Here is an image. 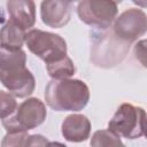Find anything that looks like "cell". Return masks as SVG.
Masks as SVG:
<instances>
[{"label":"cell","mask_w":147,"mask_h":147,"mask_svg":"<svg viewBox=\"0 0 147 147\" xmlns=\"http://www.w3.org/2000/svg\"><path fill=\"white\" fill-rule=\"evenodd\" d=\"M44 96L55 111H79L90 101V88L80 79L52 78L46 85Z\"/></svg>","instance_id":"obj_1"},{"label":"cell","mask_w":147,"mask_h":147,"mask_svg":"<svg viewBox=\"0 0 147 147\" xmlns=\"http://www.w3.org/2000/svg\"><path fill=\"white\" fill-rule=\"evenodd\" d=\"M130 51V42L119 38L113 29H99L91 33V61L100 68L119 64Z\"/></svg>","instance_id":"obj_2"},{"label":"cell","mask_w":147,"mask_h":147,"mask_svg":"<svg viewBox=\"0 0 147 147\" xmlns=\"http://www.w3.org/2000/svg\"><path fill=\"white\" fill-rule=\"evenodd\" d=\"M25 45L29 51L42 60L45 63H51L67 55V42L56 33L31 29L26 32Z\"/></svg>","instance_id":"obj_3"},{"label":"cell","mask_w":147,"mask_h":147,"mask_svg":"<svg viewBox=\"0 0 147 147\" xmlns=\"http://www.w3.org/2000/svg\"><path fill=\"white\" fill-rule=\"evenodd\" d=\"M46 116L47 110L45 103L37 98H30L20 103L14 114L2 118L1 124L7 132L29 131L41 125Z\"/></svg>","instance_id":"obj_4"},{"label":"cell","mask_w":147,"mask_h":147,"mask_svg":"<svg viewBox=\"0 0 147 147\" xmlns=\"http://www.w3.org/2000/svg\"><path fill=\"white\" fill-rule=\"evenodd\" d=\"M146 111L132 103H122L108 123V129L121 138L137 139L144 136Z\"/></svg>","instance_id":"obj_5"},{"label":"cell","mask_w":147,"mask_h":147,"mask_svg":"<svg viewBox=\"0 0 147 147\" xmlns=\"http://www.w3.org/2000/svg\"><path fill=\"white\" fill-rule=\"evenodd\" d=\"M117 3L113 0H82L77 6L79 20L96 29H108L117 17Z\"/></svg>","instance_id":"obj_6"},{"label":"cell","mask_w":147,"mask_h":147,"mask_svg":"<svg viewBox=\"0 0 147 147\" xmlns=\"http://www.w3.org/2000/svg\"><path fill=\"white\" fill-rule=\"evenodd\" d=\"M0 80L5 88L16 98H26L36 88V79L25 64L0 67Z\"/></svg>","instance_id":"obj_7"},{"label":"cell","mask_w":147,"mask_h":147,"mask_svg":"<svg viewBox=\"0 0 147 147\" xmlns=\"http://www.w3.org/2000/svg\"><path fill=\"white\" fill-rule=\"evenodd\" d=\"M113 30L119 38L132 44L147 32V15L138 8L125 9L116 17Z\"/></svg>","instance_id":"obj_8"},{"label":"cell","mask_w":147,"mask_h":147,"mask_svg":"<svg viewBox=\"0 0 147 147\" xmlns=\"http://www.w3.org/2000/svg\"><path fill=\"white\" fill-rule=\"evenodd\" d=\"M72 13L71 0H42L40 5V17L45 25L60 29L65 26Z\"/></svg>","instance_id":"obj_9"},{"label":"cell","mask_w":147,"mask_h":147,"mask_svg":"<svg viewBox=\"0 0 147 147\" xmlns=\"http://www.w3.org/2000/svg\"><path fill=\"white\" fill-rule=\"evenodd\" d=\"M61 132L65 140L71 142H82L90 138L91 122L82 114H71L67 116L61 125Z\"/></svg>","instance_id":"obj_10"},{"label":"cell","mask_w":147,"mask_h":147,"mask_svg":"<svg viewBox=\"0 0 147 147\" xmlns=\"http://www.w3.org/2000/svg\"><path fill=\"white\" fill-rule=\"evenodd\" d=\"M7 10L10 20L25 30L36 23V3L33 0H8Z\"/></svg>","instance_id":"obj_11"},{"label":"cell","mask_w":147,"mask_h":147,"mask_svg":"<svg viewBox=\"0 0 147 147\" xmlns=\"http://www.w3.org/2000/svg\"><path fill=\"white\" fill-rule=\"evenodd\" d=\"M26 31L17 23L11 21L10 18L2 25L0 39H1V48L15 51L21 49L23 44L25 42Z\"/></svg>","instance_id":"obj_12"},{"label":"cell","mask_w":147,"mask_h":147,"mask_svg":"<svg viewBox=\"0 0 147 147\" xmlns=\"http://www.w3.org/2000/svg\"><path fill=\"white\" fill-rule=\"evenodd\" d=\"M46 70L48 75L54 79H64L70 78L76 72V67L72 60L65 55L64 57L56 60L51 63H46Z\"/></svg>","instance_id":"obj_13"},{"label":"cell","mask_w":147,"mask_h":147,"mask_svg":"<svg viewBox=\"0 0 147 147\" xmlns=\"http://www.w3.org/2000/svg\"><path fill=\"white\" fill-rule=\"evenodd\" d=\"M93 147H109V146H123L124 144L121 140V137L117 136L111 130H98L93 133L91 141Z\"/></svg>","instance_id":"obj_14"},{"label":"cell","mask_w":147,"mask_h":147,"mask_svg":"<svg viewBox=\"0 0 147 147\" xmlns=\"http://www.w3.org/2000/svg\"><path fill=\"white\" fill-rule=\"evenodd\" d=\"M0 103H1V119L14 114L18 107L15 100V95L5 91L0 92Z\"/></svg>","instance_id":"obj_15"},{"label":"cell","mask_w":147,"mask_h":147,"mask_svg":"<svg viewBox=\"0 0 147 147\" xmlns=\"http://www.w3.org/2000/svg\"><path fill=\"white\" fill-rule=\"evenodd\" d=\"M29 138L28 131H18V132H7V134L3 137L1 146L2 147H18V146H25L26 140Z\"/></svg>","instance_id":"obj_16"},{"label":"cell","mask_w":147,"mask_h":147,"mask_svg":"<svg viewBox=\"0 0 147 147\" xmlns=\"http://www.w3.org/2000/svg\"><path fill=\"white\" fill-rule=\"evenodd\" d=\"M133 54L136 60H138V62L147 68V39H142L139 40L134 47H133Z\"/></svg>","instance_id":"obj_17"},{"label":"cell","mask_w":147,"mask_h":147,"mask_svg":"<svg viewBox=\"0 0 147 147\" xmlns=\"http://www.w3.org/2000/svg\"><path fill=\"white\" fill-rule=\"evenodd\" d=\"M45 145H48V141L45 137L40 134H32L29 136L25 146H45Z\"/></svg>","instance_id":"obj_18"},{"label":"cell","mask_w":147,"mask_h":147,"mask_svg":"<svg viewBox=\"0 0 147 147\" xmlns=\"http://www.w3.org/2000/svg\"><path fill=\"white\" fill-rule=\"evenodd\" d=\"M133 3H136L138 7L147 8V0H132Z\"/></svg>","instance_id":"obj_19"},{"label":"cell","mask_w":147,"mask_h":147,"mask_svg":"<svg viewBox=\"0 0 147 147\" xmlns=\"http://www.w3.org/2000/svg\"><path fill=\"white\" fill-rule=\"evenodd\" d=\"M144 136L147 138V116H146V122H145V129H144Z\"/></svg>","instance_id":"obj_20"},{"label":"cell","mask_w":147,"mask_h":147,"mask_svg":"<svg viewBox=\"0 0 147 147\" xmlns=\"http://www.w3.org/2000/svg\"><path fill=\"white\" fill-rule=\"evenodd\" d=\"M113 1H115V2H116V3H121V2H122V1H123V0H113Z\"/></svg>","instance_id":"obj_21"},{"label":"cell","mask_w":147,"mask_h":147,"mask_svg":"<svg viewBox=\"0 0 147 147\" xmlns=\"http://www.w3.org/2000/svg\"><path fill=\"white\" fill-rule=\"evenodd\" d=\"M72 2H77V1H82V0H71Z\"/></svg>","instance_id":"obj_22"}]
</instances>
